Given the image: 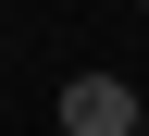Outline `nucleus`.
<instances>
[{
  "label": "nucleus",
  "mask_w": 149,
  "mask_h": 136,
  "mask_svg": "<svg viewBox=\"0 0 149 136\" xmlns=\"http://www.w3.org/2000/svg\"><path fill=\"white\" fill-rule=\"evenodd\" d=\"M62 136H137V87L124 74H74L62 87Z\"/></svg>",
  "instance_id": "f257e3e1"
},
{
  "label": "nucleus",
  "mask_w": 149,
  "mask_h": 136,
  "mask_svg": "<svg viewBox=\"0 0 149 136\" xmlns=\"http://www.w3.org/2000/svg\"><path fill=\"white\" fill-rule=\"evenodd\" d=\"M137 136H149V99H137Z\"/></svg>",
  "instance_id": "f03ea898"
}]
</instances>
